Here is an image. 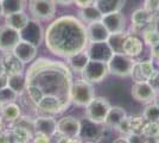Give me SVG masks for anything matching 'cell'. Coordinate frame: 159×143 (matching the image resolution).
<instances>
[{
  "mask_svg": "<svg viewBox=\"0 0 159 143\" xmlns=\"http://www.w3.org/2000/svg\"><path fill=\"white\" fill-rule=\"evenodd\" d=\"M44 41L52 54L66 59L86 50L89 44L87 26L74 16L55 19L45 30Z\"/></svg>",
  "mask_w": 159,
  "mask_h": 143,
  "instance_id": "6da1fadb",
  "label": "cell"
},
{
  "mask_svg": "<svg viewBox=\"0 0 159 143\" xmlns=\"http://www.w3.org/2000/svg\"><path fill=\"white\" fill-rule=\"evenodd\" d=\"M95 97L94 87L92 83L86 80H77L70 83L69 87V98L77 106H87L90 100Z\"/></svg>",
  "mask_w": 159,
  "mask_h": 143,
  "instance_id": "7a4b0ae2",
  "label": "cell"
},
{
  "mask_svg": "<svg viewBox=\"0 0 159 143\" xmlns=\"http://www.w3.org/2000/svg\"><path fill=\"white\" fill-rule=\"evenodd\" d=\"M111 107L112 106L106 98L94 97L90 102L86 106V117L92 122L102 124L106 121V117Z\"/></svg>",
  "mask_w": 159,
  "mask_h": 143,
  "instance_id": "3957f363",
  "label": "cell"
},
{
  "mask_svg": "<svg viewBox=\"0 0 159 143\" xmlns=\"http://www.w3.org/2000/svg\"><path fill=\"white\" fill-rule=\"evenodd\" d=\"M134 63V59L126 54H113L107 62L109 73L118 76H131Z\"/></svg>",
  "mask_w": 159,
  "mask_h": 143,
  "instance_id": "277c9868",
  "label": "cell"
},
{
  "mask_svg": "<svg viewBox=\"0 0 159 143\" xmlns=\"http://www.w3.org/2000/svg\"><path fill=\"white\" fill-rule=\"evenodd\" d=\"M82 79L86 80L89 83H98L101 82L107 75L109 74L108 70V64L107 62L101 61H94V60H89L86 68L82 70Z\"/></svg>",
  "mask_w": 159,
  "mask_h": 143,
  "instance_id": "5b68a950",
  "label": "cell"
},
{
  "mask_svg": "<svg viewBox=\"0 0 159 143\" xmlns=\"http://www.w3.org/2000/svg\"><path fill=\"white\" fill-rule=\"evenodd\" d=\"M29 10L36 19L47 21L55 16L56 1L55 0H29Z\"/></svg>",
  "mask_w": 159,
  "mask_h": 143,
  "instance_id": "8992f818",
  "label": "cell"
},
{
  "mask_svg": "<svg viewBox=\"0 0 159 143\" xmlns=\"http://www.w3.org/2000/svg\"><path fill=\"white\" fill-rule=\"evenodd\" d=\"M20 38L23 41L29 42L33 45L38 47L44 40V32L37 19H30L25 26L19 31Z\"/></svg>",
  "mask_w": 159,
  "mask_h": 143,
  "instance_id": "52a82bcc",
  "label": "cell"
},
{
  "mask_svg": "<svg viewBox=\"0 0 159 143\" xmlns=\"http://www.w3.org/2000/svg\"><path fill=\"white\" fill-rule=\"evenodd\" d=\"M20 40L21 38L19 31L14 30L13 27L8 26L6 24L0 26V51L11 53Z\"/></svg>",
  "mask_w": 159,
  "mask_h": 143,
  "instance_id": "ba28073f",
  "label": "cell"
},
{
  "mask_svg": "<svg viewBox=\"0 0 159 143\" xmlns=\"http://www.w3.org/2000/svg\"><path fill=\"white\" fill-rule=\"evenodd\" d=\"M81 122L73 116H66L57 121V132L66 138H74L80 136Z\"/></svg>",
  "mask_w": 159,
  "mask_h": 143,
  "instance_id": "9c48e42d",
  "label": "cell"
},
{
  "mask_svg": "<svg viewBox=\"0 0 159 143\" xmlns=\"http://www.w3.org/2000/svg\"><path fill=\"white\" fill-rule=\"evenodd\" d=\"M132 95L137 102L151 104L157 98V92L147 81H139L133 83Z\"/></svg>",
  "mask_w": 159,
  "mask_h": 143,
  "instance_id": "30bf717a",
  "label": "cell"
},
{
  "mask_svg": "<svg viewBox=\"0 0 159 143\" xmlns=\"http://www.w3.org/2000/svg\"><path fill=\"white\" fill-rule=\"evenodd\" d=\"M36 106L47 113H58L68 106V102H63L58 94H44Z\"/></svg>",
  "mask_w": 159,
  "mask_h": 143,
  "instance_id": "8fae6325",
  "label": "cell"
},
{
  "mask_svg": "<svg viewBox=\"0 0 159 143\" xmlns=\"http://www.w3.org/2000/svg\"><path fill=\"white\" fill-rule=\"evenodd\" d=\"M86 50L89 55V59L94 60V61L108 62L113 56L112 49L109 48L107 42L89 43Z\"/></svg>",
  "mask_w": 159,
  "mask_h": 143,
  "instance_id": "7c38bea8",
  "label": "cell"
},
{
  "mask_svg": "<svg viewBox=\"0 0 159 143\" xmlns=\"http://www.w3.org/2000/svg\"><path fill=\"white\" fill-rule=\"evenodd\" d=\"M101 21L106 26L108 32L112 34H119L124 32L126 27V18L120 12H113V13L103 14Z\"/></svg>",
  "mask_w": 159,
  "mask_h": 143,
  "instance_id": "4fadbf2b",
  "label": "cell"
},
{
  "mask_svg": "<svg viewBox=\"0 0 159 143\" xmlns=\"http://www.w3.org/2000/svg\"><path fill=\"white\" fill-rule=\"evenodd\" d=\"M12 53H13V55L17 59H19L20 61L25 64V63L32 62L36 59V56H37V47L31 44V43H29V42L20 40L19 43L12 50Z\"/></svg>",
  "mask_w": 159,
  "mask_h": 143,
  "instance_id": "5bb4252c",
  "label": "cell"
},
{
  "mask_svg": "<svg viewBox=\"0 0 159 143\" xmlns=\"http://www.w3.org/2000/svg\"><path fill=\"white\" fill-rule=\"evenodd\" d=\"M109 32L101 21L89 23L87 26V36L89 43H98V42H107L109 37Z\"/></svg>",
  "mask_w": 159,
  "mask_h": 143,
  "instance_id": "9a60e30c",
  "label": "cell"
},
{
  "mask_svg": "<svg viewBox=\"0 0 159 143\" xmlns=\"http://www.w3.org/2000/svg\"><path fill=\"white\" fill-rule=\"evenodd\" d=\"M154 66H153L152 61H141V62H135L133 66L132 76L133 81L139 82V81H147L151 75L154 73Z\"/></svg>",
  "mask_w": 159,
  "mask_h": 143,
  "instance_id": "2e32d148",
  "label": "cell"
},
{
  "mask_svg": "<svg viewBox=\"0 0 159 143\" xmlns=\"http://www.w3.org/2000/svg\"><path fill=\"white\" fill-rule=\"evenodd\" d=\"M33 129L49 137H52L57 132V121L52 117H37L33 119Z\"/></svg>",
  "mask_w": 159,
  "mask_h": 143,
  "instance_id": "e0dca14e",
  "label": "cell"
},
{
  "mask_svg": "<svg viewBox=\"0 0 159 143\" xmlns=\"http://www.w3.org/2000/svg\"><path fill=\"white\" fill-rule=\"evenodd\" d=\"M143 50H144V43L139 37L135 35H127L124 42V54L134 59L139 56L143 53Z\"/></svg>",
  "mask_w": 159,
  "mask_h": 143,
  "instance_id": "ac0fdd59",
  "label": "cell"
},
{
  "mask_svg": "<svg viewBox=\"0 0 159 143\" xmlns=\"http://www.w3.org/2000/svg\"><path fill=\"white\" fill-rule=\"evenodd\" d=\"M98 123H94L89 121L88 118L81 122V131H80V137L84 138L86 141H93L95 138H99L101 136L102 130L98 126Z\"/></svg>",
  "mask_w": 159,
  "mask_h": 143,
  "instance_id": "d6986e66",
  "label": "cell"
},
{
  "mask_svg": "<svg viewBox=\"0 0 159 143\" xmlns=\"http://www.w3.org/2000/svg\"><path fill=\"white\" fill-rule=\"evenodd\" d=\"M153 13L146 11L145 8L137 10L132 13V27L137 30H146V26L152 24Z\"/></svg>",
  "mask_w": 159,
  "mask_h": 143,
  "instance_id": "ffe728a7",
  "label": "cell"
},
{
  "mask_svg": "<svg viewBox=\"0 0 159 143\" xmlns=\"http://www.w3.org/2000/svg\"><path fill=\"white\" fill-rule=\"evenodd\" d=\"M89 60L90 59H89V55L87 53V50H83L81 53H77V54H74L69 57H66L69 68L76 73H82V70L86 68Z\"/></svg>",
  "mask_w": 159,
  "mask_h": 143,
  "instance_id": "44dd1931",
  "label": "cell"
},
{
  "mask_svg": "<svg viewBox=\"0 0 159 143\" xmlns=\"http://www.w3.org/2000/svg\"><path fill=\"white\" fill-rule=\"evenodd\" d=\"M1 61H2L5 68H6L7 75L23 73V70H24V63L20 61L19 59H17L12 51L11 53H5Z\"/></svg>",
  "mask_w": 159,
  "mask_h": 143,
  "instance_id": "7402d4cb",
  "label": "cell"
},
{
  "mask_svg": "<svg viewBox=\"0 0 159 143\" xmlns=\"http://www.w3.org/2000/svg\"><path fill=\"white\" fill-rule=\"evenodd\" d=\"M125 4L126 0H95V5L102 14L120 12L121 8L125 6Z\"/></svg>",
  "mask_w": 159,
  "mask_h": 143,
  "instance_id": "603a6c76",
  "label": "cell"
},
{
  "mask_svg": "<svg viewBox=\"0 0 159 143\" xmlns=\"http://www.w3.org/2000/svg\"><path fill=\"white\" fill-rule=\"evenodd\" d=\"M80 18L82 19L83 23H94V21H99L102 19V16L103 14L101 13V11H100L98 6L95 5V2H94L93 5H90V6H87V7H82V8H80Z\"/></svg>",
  "mask_w": 159,
  "mask_h": 143,
  "instance_id": "cb8c5ba5",
  "label": "cell"
},
{
  "mask_svg": "<svg viewBox=\"0 0 159 143\" xmlns=\"http://www.w3.org/2000/svg\"><path fill=\"white\" fill-rule=\"evenodd\" d=\"M29 21H30V18L24 11L5 16V24L8 26L13 27L17 31H20L29 23Z\"/></svg>",
  "mask_w": 159,
  "mask_h": 143,
  "instance_id": "d4e9b609",
  "label": "cell"
},
{
  "mask_svg": "<svg viewBox=\"0 0 159 143\" xmlns=\"http://www.w3.org/2000/svg\"><path fill=\"white\" fill-rule=\"evenodd\" d=\"M26 75L24 73L7 75V86L12 88L18 94H21L24 91H26Z\"/></svg>",
  "mask_w": 159,
  "mask_h": 143,
  "instance_id": "484cf974",
  "label": "cell"
},
{
  "mask_svg": "<svg viewBox=\"0 0 159 143\" xmlns=\"http://www.w3.org/2000/svg\"><path fill=\"white\" fill-rule=\"evenodd\" d=\"M126 117H127L126 111L122 109V107L114 106V107H111V110H109V112H108V115L106 117V121H105V124H106L107 126H111V128L116 129L118 125Z\"/></svg>",
  "mask_w": 159,
  "mask_h": 143,
  "instance_id": "4316f807",
  "label": "cell"
},
{
  "mask_svg": "<svg viewBox=\"0 0 159 143\" xmlns=\"http://www.w3.org/2000/svg\"><path fill=\"white\" fill-rule=\"evenodd\" d=\"M11 138L13 143H29L32 141L33 135L31 129L16 124V126L11 131Z\"/></svg>",
  "mask_w": 159,
  "mask_h": 143,
  "instance_id": "83f0119b",
  "label": "cell"
},
{
  "mask_svg": "<svg viewBox=\"0 0 159 143\" xmlns=\"http://www.w3.org/2000/svg\"><path fill=\"white\" fill-rule=\"evenodd\" d=\"M27 0H1V6H2V16L21 12L26 7Z\"/></svg>",
  "mask_w": 159,
  "mask_h": 143,
  "instance_id": "f1b7e54d",
  "label": "cell"
},
{
  "mask_svg": "<svg viewBox=\"0 0 159 143\" xmlns=\"http://www.w3.org/2000/svg\"><path fill=\"white\" fill-rule=\"evenodd\" d=\"M126 32H119V34L109 35L107 43L112 49L113 54H124V42L127 37Z\"/></svg>",
  "mask_w": 159,
  "mask_h": 143,
  "instance_id": "f546056e",
  "label": "cell"
},
{
  "mask_svg": "<svg viewBox=\"0 0 159 143\" xmlns=\"http://www.w3.org/2000/svg\"><path fill=\"white\" fill-rule=\"evenodd\" d=\"M20 107L18 104H16V102L5 104L1 112V117L7 122H17L20 118Z\"/></svg>",
  "mask_w": 159,
  "mask_h": 143,
  "instance_id": "4dcf8cb0",
  "label": "cell"
},
{
  "mask_svg": "<svg viewBox=\"0 0 159 143\" xmlns=\"http://www.w3.org/2000/svg\"><path fill=\"white\" fill-rule=\"evenodd\" d=\"M140 134L145 138H156L159 137V122H150L145 121Z\"/></svg>",
  "mask_w": 159,
  "mask_h": 143,
  "instance_id": "1f68e13d",
  "label": "cell"
},
{
  "mask_svg": "<svg viewBox=\"0 0 159 143\" xmlns=\"http://www.w3.org/2000/svg\"><path fill=\"white\" fill-rule=\"evenodd\" d=\"M26 92L29 94V98L31 99V102L34 105H37L40 99L43 98V95H44L43 89L40 88L37 83H33V82H30V83L26 85Z\"/></svg>",
  "mask_w": 159,
  "mask_h": 143,
  "instance_id": "d6a6232c",
  "label": "cell"
},
{
  "mask_svg": "<svg viewBox=\"0 0 159 143\" xmlns=\"http://www.w3.org/2000/svg\"><path fill=\"white\" fill-rule=\"evenodd\" d=\"M145 121H150V122H159V105L157 102L154 104H148L144 110L143 115Z\"/></svg>",
  "mask_w": 159,
  "mask_h": 143,
  "instance_id": "836d02e7",
  "label": "cell"
},
{
  "mask_svg": "<svg viewBox=\"0 0 159 143\" xmlns=\"http://www.w3.org/2000/svg\"><path fill=\"white\" fill-rule=\"evenodd\" d=\"M144 42L147 45L156 48L159 45V32L156 29L148 27L144 30Z\"/></svg>",
  "mask_w": 159,
  "mask_h": 143,
  "instance_id": "e575fe53",
  "label": "cell"
},
{
  "mask_svg": "<svg viewBox=\"0 0 159 143\" xmlns=\"http://www.w3.org/2000/svg\"><path fill=\"white\" fill-rule=\"evenodd\" d=\"M18 93H16L13 89L10 88L8 86L0 89V102L4 104H8V102H13L17 100L18 98Z\"/></svg>",
  "mask_w": 159,
  "mask_h": 143,
  "instance_id": "d590c367",
  "label": "cell"
},
{
  "mask_svg": "<svg viewBox=\"0 0 159 143\" xmlns=\"http://www.w3.org/2000/svg\"><path fill=\"white\" fill-rule=\"evenodd\" d=\"M128 122H129L132 134H140L141 128L145 123V119L143 116H128Z\"/></svg>",
  "mask_w": 159,
  "mask_h": 143,
  "instance_id": "8d00e7d4",
  "label": "cell"
},
{
  "mask_svg": "<svg viewBox=\"0 0 159 143\" xmlns=\"http://www.w3.org/2000/svg\"><path fill=\"white\" fill-rule=\"evenodd\" d=\"M144 8L146 11L154 13L159 11V0H145L144 2Z\"/></svg>",
  "mask_w": 159,
  "mask_h": 143,
  "instance_id": "74e56055",
  "label": "cell"
},
{
  "mask_svg": "<svg viewBox=\"0 0 159 143\" xmlns=\"http://www.w3.org/2000/svg\"><path fill=\"white\" fill-rule=\"evenodd\" d=\"M147 82L153 87V89L158 93L159 92V70H154V73L151 75V78L147 80Z\"/></svg>",
  "mask_w": 159,
  "mask_h": 143,
  "instance_id": "f35d334b",
  "label": "cell"
},
{
  "mask_svg": "<svg viewBox=\"0 0 159 143\" xmlns=\"http://www.w3.org/2000/svg\"><path fill=\"white\" fill-rule=\"evenodd\" d=\"M127 141L129 143H145L146 138L141 134H129L126 136Z\"/></svg>",
  "mask_w": 159,
  "mask_h": 143,
  "instance_id": "ab89813d",
  "label": "cell"
},
{
  "mask_svg": "<svg viewBox=\"0 0 159 143\" xmlns=\"http://www.w3.org/2000/svg\"><path fill=\"white\" fill-rule=\"evenodd\" d=\"M32 143H50V137L37 132V135L32 138Z\"/></svg>",
  "mask_w": 159,
  "mask_h": 143,
  "instance_id": "60d3db41",
  "label": "cell"
},
{
  "mask_svg": "<svg viewBox=\"0 0 159 143\" xmlns=\"http://www.w3.org/2000/svg\"><path fill=\"white\" fill-rule=\"evenodd\" d=\"M94 2H95V0H74V4H76V6H79L80 8L90 6Z\"/></svg>",
  "mask_w": 159,
  "mask_h": 143,
  "instance_id": "b9f144b4",
  "label": "cell"
},
{
  "mask_svg": "<svg viewBox=\"0 0 159 143\" xmlns=\"http://www.w3.org/2000/svg\"><path fill=\"white\" fill-rule=\"evenodd\" d=\"M13 141L11 140V134L8 135L5 131H0V143H12Z\"/></svg>",
  "mask_w": 159,
  "mask_h": 143,
  "instance_id": "7bdbcfd3",
  "label": "cell"
},
{
  "mask_svg": "<svg viewBox=\"0 0 159 143\" xmlns=\"http://www.w3.org/2000/svg\"><path fill=\"white\" fill-rule=\"evenodd\" d=\"M64 138V143H82L81 141V137H74V138H66V137H63Z\"/></svg>",
  "mask_w": 159,
  "mask_h": 143,
  "instance_id": "ee69618b",
  "label": "cell"
},
{
  "mask_svg": "<svg viewBox=\"0 0 159 143\" xmlns=\"http://www.w3.org/2000/svg\"><path fill=\"white\" fill-rule=\"evenodd\" d=\"M56 4H60V5H64V6H68V5H71L74 2V0H55Z\"/></svg>",
  "mask_w": 159,
  "mask_h": 143,
  "instance_id": "f6af8a7d",
  "label": "cell"
},
{
  "mask_svg": "<svg viewBox=\"0 0 159 143\" xmlns=\"http://www.w3.org/2000/svg\"><path fill=\"white\" fill-rule=\"evenodd\" d=\"M7 86V75L5 76H0V89Z\"/></svg>",
  "mask_w": 159,
  "mask_h": 143,
  "instance_id": "bcb514c9",
  "label": "cell"
},
{
  "mask_svg": "<svg viewBox=\"0 0 159 143\" xmlns=\"http://www.w3.org/2000/svg\"><path fill=\"white\" fill-rule=\"evenodd\" d=\"M5 75H7L6 68H5V66H4L2 61L0 60V76H5Z\"/></svg>",
  "mask_w": 159,
  "mask_h": 143,
  "instance_id": "7dc6e473",
  "label": "cell"
},
{
  "mask_svg": "<svg viewBox=\"0 0 159 143\" xmlns=\"http://www.w3.org/2000/svg\"><path fill=\"white\" fill-rule=\"evenodd\" d=\"M112 143H129L127 141L126 137H119V138H115Z\"/></svg>",
  "mask_w": 159,
  "mask_h": 143,
  "instance_id": "c3c4849f",
  "label": "cell"
},
{
  "mask_svg": "<svg viewBox=\"0 0 159 143\" xmlns=\"http://www.w3.org/2000/svg\"><path fill=\"white\" fill-rule=\"evenodd\" d=\"M145 143H159V137H156V138H146Z\"/></svg>",
  "mask_w": 159,
  "mask_h": 143,
  "instance_id": "681fc988",
  "label": "cell"
},
{
  "mask_svg": "<svg viewBox=\"0 0 159 143\" xmlns=\"http://www.w3.org/2000/svg\"><path fill=\"white\" fill-rule=\"evenodd\" d=\"M2 129H4V118L0 115V131H2Z\"/></svg>",
  "mask_w": 159,
  "mask_h": 143,
  "instance_id": "f907efd6",
  "label": "cell"
},
{
  "mask_svg": "<svg viewBox=\"0 0 159 143\" xmlns=\"http://www.w3.org/2000/svg\"><path fill=\"white\" fill-rule=\"evenodd\" d=\"M4 105H5L4 102H0V115H1V112H2V109H4Z\"/></svg>",
  "mask_w": 159,
  "mask_h": 143,
  "instance_id": "816d5d0a",
  "label": "cell"
},
{
  "mask_svg": "<svg viewBox=\"0 0 159 143\" xmlns=\"http://www.w3.org/2000/svg\"><path fill=\"white\" fill-rule=\"evenodd\" d=\"M0 17H2V6H1V0H0Z\"/></svg>",
  "mask_w": 159,
  "mask_h": 143,
  "instance_id": "f5cc1de1",
  "label": "cell"
},
{
  "mask_svg": "<svg viewBox=\"0 0 159 143\" xmlns=\"http://www.w3.org/2000/svg\"><path fill=\"white\" fill-rule=\"evenodd\" d=\"M157 97H158V100H157V104H158V105H159V92H158V93H157Z\"/></svg>",
  "mask_w": 159,
  "mask_h": 143,
  "instance_id": "db71d44e",
  "label": "cell"
},
{
  "mask_svg": "<svg viewBox=\"0 0 159 143\" xmlns=\"http://www.w3.org/2000/svg\"><path fill=\"white\" fill-rule=\"evenodd\" d=\"M84 143H94V142H93V141H86Z\"/></svg>",
  "mask_w": 159,
  "mask_h": 143,
  "instance_id": "11a10c76",
  "label": "cell"
}]
</instances>
